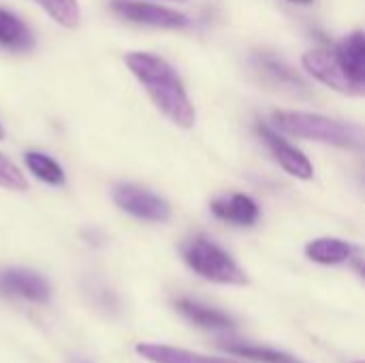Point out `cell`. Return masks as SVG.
<instances>
[{"label":"cell","instance_id":"8992f818","mask_svg":"<svg viewBox=\"0 0 365 363\" xmlns=\"http://www.w3.org/2000/svg\"><path fill=\"white\" fill-rule=\"evenodd\" d=\"M304 66L319 81H323L325 86H329V88H334V90H338L342 94H361L364 92L359 86H355L351 81V77L344 73L338 56L331 53V51H323V49L308 51L304 56Z\"/></svg>","mask_w":365,"mask_h":363},{"label":"cell","instance_id":"7c38bea8","mask_svg":"<svg viewBox=\"0 0 365 363\" xmlns=\"http://www.w3.org/2000/svg\"><path fill=\"white\" fill-rule=\"evenodd\" d=\"M175 308L190 323H195L199 327H205V329H233L235 327V323H233V319L229 315H225V312H220L216 308H210L205 304L192 302V300H178Z\"/></svg>","mask_w":365,"mask_h":363},{"label":"cell","instance_id":"ac0fdd59","mask_svg":"<svg viewBox=\"0 0 365 363\" xmlns=\"http://www.w3.org/2000/svg\"><path fill=\"white\" fill-rule=\"evenodd\" d=\"M58 24L75 28L79 24V4L77 0H36Z\"/></svg>","mask_w":365,"mask_h":363},{"label":"cell","instance_id":"d6986e66","mask_svg":"<svg viewBox=\"0 0 365 363\" xmlns=\"http://www.w3.org/2000/svg\"><path fill=\"white\" fill-rule=\"evenodd\" d=\"M0 186L11 188V190H26L28 188L24 173L2 154H0Z\"/></svg>","mask_w":365,"mask_h":363},{"label":"cell","instance_id":"7402d4cb","mask_svg":"<svg viewBox=\"0 0 365 363\" xmlns=\"http://www.w3.org/2000/svg\"><path fill=\"white\" fill-rule=\"evenodd\" d=\"M178 2H184V0H178Z\"/></svg>","mask_w":365,"mask_h":363},{"label":"cell","instance_id":"9a60e30c","mask_svg":"<svg viewBox=\"0 0 365 363\" xmlns=\"http://www.w3.org/2000/svg\"><path fill=\"white\" fill-rule=\"evenodd\" d=\"M220 347L227 353H233V355H240V357H246V359L259 363H302L289 353L267 349V347H252V344H240V342H222Z\"/></svg>","mask_w":365,"mask_h":363},{"label":"cell","instance_id":"52a82bcc","mask_svg":"<svg viewBox=\"0 0 365 363\" xmlns=\"http://www.w3.org/2000/svg\"><path fill=\"white\" fill-rule=\"evenodd\" d=\"M0 291L15 295V297H24L36 304H45L49 302L51 289L49 282L28 270H6L0 274Z\"/></svg>","mask_w":365,"mask_h":363},{"label":"cell","instance_id":"6da1fadb","mask_svg":"<svg viewBox=\"0 0 365 363\" xmlns=\"http://www.w3.org/2000/svg\"><path fill=\"white\" fill-rule=\"evenodd\" d=\"M126 66L148 90L154 105L178 126L190 128L195 124V109L186 96V90L175 71L158 56L145 51H133L126 58Z\"/></svg>","mask_w":365,"mask_h":363},{"label":"cell","instance_id":"3957f363","mask_svg":"<svg viewBox=\"0 0 365 363\" xmlns=\"http://www.w3.org/2000/svg\"><path fill=\"white\" fill-rule=\"evenodd\" d=\"M184 261L205 280L235 287L248 285V276L242 272V267L220 246L205 237H197L184 246Z\"/></svg>","mask_w":365,"mask_h":363},{"label":"cell","instance_id":"e0dca14e","mask_svg":"<svg viewBox=\"0 0 365 363\" xmlns=\"http://www.w3.org/2000/svg\"><path fill=\"white\" fill-rule=\"evenodd\" d=\"M26 165H28V169H30L38 180H43V182H47V184H51V186L64 184V171H62V167H60L53 158H49L47 154L28 152V154H26Z\"/></svg>","mask_w":365,"mask_h":363},{"label":"cell","instance_id":"277c9868","mask_svg":"<svg viewBox=\"0 0 365 363\" xmlns=\"http://www.w3.org/2000/svg\"><path fill=\"white\" fill-rule=\"evenodd\" d=\"M113 199L124 212H128V214H133L135 218H141V220L165 223V220H169V214H171L167 201H163L158 195H154V193H150L145 188L133 186V184L115 186Z\"/></svg>","mask_w":365,"mask_h":363},{"label":"cell","instance_id":"30bf717a","mask_svg":"<svg viewBox=\"0 0 365 363\" xmlns=\"http://www.w3.org/2000/svg\"><path fill=\"white\" fill-rule=\"evenodd\" d=\"M212 212L216 218L240 227H250L259 220V205L246 195H231L227 199H218L212 203Z\"/></svg>","mask_w":365,"mask_h":363},{"label":"cell","instance_id":"4fadbf2b","mask_svg":"<svg viewBox=\"0 0 365 363\" xmlns=\"http://www.w3.org/2000/svg\"><path fill=\"white\" fill-rule=\"evenodd\" d=\"M359 248L342 242V240H334V237H323V240H314L306 246V255L308 259L323 263V265H338L344 261H351L353 255H357Z\"/></svg>","mask_w":365,"mask_h":363},{"label":"cell","instance_id":"9c48e42d","mask_svg":"<svg viewBox=\"0 0 365 363\" xmlns=\"http://www.w3.org/2000/svg\"><path fill=\"white\" fill-rule=\"evenodd\" d=\"M344 68V73L351 77V81L355 86H359L364 90L365 83V41H364V32L357 30L353 32L351 36H346L338 49L334 51Z\"/></svg>","mask_w":365,"mask_h":363},{"label":"cell","instance_id":"2e32d148","mask_svg":"<svg viewBox=\"0 0 365 363\" xmlns=\"http://www.w3.org/2000/svg\"><path fill=\"white\" fill-rule=\"evenodd\" d=\"M257 66H259L265 75H269L274 81H278L280 86L295 88V90L306 88V83L297 77V73H293V68H289L284 62L276 60V58L269 56V53H259V56H257Z\"/></svg>","mask_w":365,"mask_h":363},{"label":"cell","instance_id":"44dd1931","mask_svg":"<svg viewBox=\"0 0 365 363\" xmlns=\"http://www.w3.org/2000/svg\"><path fill=\"white\" fill-rule=\"evenodd\" d=\"M0 139H2V126H0Z\"/></svg>","mask_w":365,"mask_h":363},{"label":"cell","instance_id":"5b68a950","mask_svg":"<svg viewBox=\"0 0 365 363\" xmlns=\"http://www.w3.org/2000/svg\"><path fill=\"white\" fill-rule=\"evenodd\" d=\"M113 11L135 24L156 26V28H184L188 24V17L184 13H178L167 6L148 4V2H128V0H113Z\"/></svg>","mask_w":365,"mask_h":363},{"label":"cell","instance_id":"7a4b0ae2","mask_svg":"<svg viewBox=\"0 0 365 363\" xmlns=\"http://www.w3.org/2000/svg\"><path fill=\"white\" fill-rule=\"evenodd\" d=\"M276 126L282 133L293 137L321 141L336 148H359L361 145V131L353 124H342L329 120L319 113H302V111H282L274 116Z\"/></svg>","mask_w":365,"mask_h":363},{"label":"cell","instance_id":"5bb4252c","mask_svg":"<svg viewBox=\"0 0 365 363\" xmlns=\"http://www.w3.org/2000/svg\"><path fill=\"white\" fill-rule=\"evenodd\" d=\"M34 39L28 26L13 13L0 9V45L13 51H28Z\"/></svg>","mask_w":365,"mask_h":363},{"label":"cell","instance_id":"ffe728a7","mask_svg":"<svg viewBox=\"0 0 365 363\" xmlns=\"http://www.w3.org/2000/svg\"><path fill=\"white\" fill-rule=\"evenodd\" d=\"M291 2H299V4H310L312 0H291Z\"/></svg>","mask_w":365,"mask_h":363},{"label":"cell","instance_id":"8fae6325","mask_svg":"<svg viewBox=\"0 0 365 363\" xmlns=\"http://www.w3.org/2000/svg\"><path fill=\"white\" fill-rule=\"evenodd\" d=\"M137 353L154 363H240L225 357H203L184 349H175L169 344H137Z\"/></svg>","mask_w":365,"mask_h":363},{"label":"cell","instance_id":"603a6c76","mask_svg":"<svg viewBox=\"0 0 365 363\" xmlns=\"http://www.w3.org/2000/svg\"><path fill=\"white\" fill-rule=\"evenodd\" d=\"M357 363H361V362H357Z\"/></svg>","mask_w":365,"mask_h":363},{"label":"cell","instance_id":"ba28073f","mask_svg":"<svg viewBox=\"0 0 365 363\" xmlns=\"http://www.w3.org/2000/svg\"><path fill=\"white\" fill-rule=\"evenodd\" d=\"M259 135H261L263 141L269 145L274 158L280 163V167H282L287 173H291V175H295V178H299V180H310V178H312V165H310V160H308L297 148H293L291 143H287V141H284L280 135H276L269 126L259 124Z\"/></svg>","mask_w":365,"mask_h":363}]
</instances>
